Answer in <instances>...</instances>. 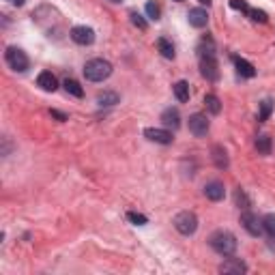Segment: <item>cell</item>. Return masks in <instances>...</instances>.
Masks as SVG:
<instances>
[{
    "label": "cell",
    "mask_w": 275,
    "mask_h": 275,
    "mask_svg": "<svg viewBox=\"0 0 275 275\" xmlns=\"http://www.w3.org/2000/svg\"><path fill=\"white\" fill-rule=\"evenodd\" d=\"M209 245H211L220 256H232L237 252V237L228 230H217L209 237Z\"/></svg>",
    "instance_id": "1"
},
{
    "label": "cell",
    "mask_w": 275,
    "mask_h": 275,
    "mask_svg": "<svg viewBox=\"0 0 275 275\" xmlns=\"http://www.w3.org/2000/svg\"><path fill=\"white\" fill-rule=\"evenodd\" d=\"M112 76V64L103 58H93L84 64V78L88 82H103Z\"/></svg>",
    "instance_id": "2"
},
{
    "label": "cell",
    "mask_w": 275,
    "mask_h": 275,
    "mask_svg": "<svg viewBox=\"0 0 275 275\" xmlns=\"http://www.w3.org/2000/svg\"><path fill=\"white\" fill-rule=\"evenodd\" d=\"M172 224H174V228L183 234V237H191V234L198 230V217H196V213H191V211L176 213Z\"/></svg>",
    "instance_id": "3"
},
{
    "label": "cell",
    "mask_w": 275,
    "mask_h": 275,
    "mask_svg": "<svg viewBox=\"0 0 275 275\" xmlns=\"http://www.w3.org/2000/svg\"><path fill=\"white\" fill-rule=\"evenodd\" d=\"M5 60L13 71H18V74H24V71H28V67H30V60H28L26 52L20 50V47H13V45L7 47Z\"/></svg>",
    "instance_id": "4"
},
{
    "label": "cell",
    "mask_w": 275,
    "mask_h": 275,
    "mask_svg": "<svg viewBox=\"0 0 275 275\" xmlns=\"http://www.w3.org/2000/svg\"><path fill=\"white\" fill-rule=\"evenodd\" d=\"M200 74H202V78H207L209 82H217V80H220L217 56H200Z\"/></svg>",
    "instance_id": "5"
},
{
    "label": "cell",
    "mask_w": 275,
    "mask_h": 275,
    "mask_svg": "<svg viewBox=\"0 0 275 275\" xmlns=\"http://www.w3.org/2000/svg\"><path fill=\"white\" fill-rule=\"evenodd\" d=\"M209 129H211V123H209L207 114L196 112V114L189 116V131L196 135V138H204V135L209 133Z\"/></svg>",
    "instance_id": "6"
},
{
    "label": "cell",
    "mask_w": 275,
    "mask_h": 275,
    "mask_svg": "<svg viewBox=\"0 0 275 275\" xmlns=\"http://www.w3.org/2000/svg\"><path fill=\"white\" fill-rule=\"evenodd\" d=\"M71 41L78 45H93L95 43V30L88 26H74L69 30Z\"/></svg>",
    "instance_id": "7"
},
{
    "label": "cell",
    "mask_w": 275,
    "mask_h": 275,
    "mask_svg": "<svg viewBox=\"0 0 275 275\" xmlns=\"http://www.w3.org/2000/svg\"><path fill=\"white\" fill-rule=\"evenodd\" d=\"M144 138L157 144H172V131L170 129H159V127H147L144 129Z\"/></svg>",
    "instance_id": "8"
},
{
    "label": "cell",
    "mask_w": 275,
    "mask_h": 275,
    "mask_svg": "<svg viewBox=\"0 0 275 275\" xmlns=\"http://www.w3.org/2000/svg\"><path fill=\"white\" fill-rule=\"evenodd\" d=\"M241 224H243V228H245L249 234H252V237H260V234L264 232L262 220H258V215L249 213V211H245L243 215H241Z\"/></svg>",
    "instance_id": "9"
},
{
    "label": "cell",
    "mask_w": 275,
    "mask_h": 275,
    "mask_svg": "<svg viewBox=\"0 0 275 275\" xmlns=\"http://www.w3.org/2000/svg\"><path fill=\"white\" fill-rule=\"evenodd\" d=\"M220 273H226V275L247 273V264L241 260V258H226V260L220 264Z\"/></svg>",
    "instance_id": "10"
},
{
    "label": "cell",
    "mask_w": 275,
    "mask_h": 275,
    "mask_svg": "<svg viewBox=\"0 0 275 275\" xmlns=\"http://www.w3.org/2000/svg\"><path fill=\"white\" fill-rule=\"evenodd\" d=\"M204 196H207L209 200H213V202L224 200V196H226L224 183H222V181H211V183H207V185H204Z\"/></svg>",
    "instance_id": "11"
},
{
    "label": "cell",
    "mask_w": 275,
    "mask_h": 275,
    "mask_svg": "<svg viewBox=\"0 0 275 275\" xmlns=\"http://www.w3.org/2000/svg\"><path fill=\"white\" fill-rule=\"evenodd\" d=\"M37 86H41V91H45V93H54L56 88H58V80H56L52 71H41L37 78Z\"/></svg>",
    "instance_id": "12"
},
{
    "label": "cell",
    "mask_w": 275,
    "mask_h": 275,
    "mask_svg": "<svg viewBox=\"0 0 275 275\" xmlns=\"http://www.w3.org/2000/svg\"><path fill=\"white\" fill-rule=\"evenodd\" d=\"M161 123L166 129H179L181 127V114L176 108H166L161 112Z\"/></svg>",
    "instance_id": "13"
},
{
    "label": "cell",
    "mask_w": 275,
    "mask_h": 275,
    "mask_svg": "<svg viewBox=\"0 0 275 275\" xmlns=\"http://www.w3.org/2000/svg\"><path fill=\"white\" fill-rule=\"evenodd\" d=\"M211 157H213V164H215L217 170H226L230 166L228 153H226V149L222 147V144H215V147L211 149Z\"/></svg>",
    "instance_id": "14"
},
{
    "label": "cell",
    "mask_w": 275,
    "mask_h": 275,
    "mask_svg": "<svg viewBox=\"0 0 275 275\" xmlns=\"http://www.w3.org/2000/svg\"><path fill=\"white\" fill-rule=\"evenodd\" d=\"M234 67H237V74L241 76V78H247V80H252L254 76H256V67L249 60H245V58H239V56H234Z\"/></svg>",
    "instance_id": "15"
},
{
    "label": "cell",
    "mask_w": 275,
    "mask_h": 275,
    "mask_svg": "<svg viewBox=\"0 0 275 275\" xmlns=\"http://www.w3.org/2000/svg\"><path fill=\"white\" fill-rule=\"evenodd\" d=\"M187 22L191 24L193 28H204L209 24V15L204 9H189L187 13Z\"/></svg>",
    "instance_id": "16"
},
{
    "label": "cell",
    "mask_w": 275,
    "mask_h": 275,
    "mask_svg": "<svg viewBox=\"0 0 275 275\" xmlns=\"http://www.w3.org/2000/svg\"><path fill=\"white\" fill-rule=\"evenodd\" d=\"M118 101H120V97L114 91H101V93H97V106H101V108H112V106H116Z\"/></svg>",
    "instance_id": "17"
},
{
    "label": "cell",
    "mask_w": 275,
    "mask_h": 275,
    "mask_svg": "<svg viewBox=\"0 0 275 275\" xmlns=\"http://www.w3.org/2000/svg\"><path fill=\"white\" fill-rule=\"evenodd\" d=\"M157 50H159V54L164 56V58H168V60H174V56H176V52H174V45L170 43L166 37H159V39H157Z\"/></svg>",
    "instance_id": "18"
},
{
    "label": "cell",
    "mask_w": 275,
    "mask_h": 275,
    "mask_svg": "<svg viewBox=\"0 0 275 275\" xmlns=\"http://www.w3.org/2000/svg\"><path fill=\"white\" fill-rule=\"evenodd\" d=\"M172 91H174V97H176V99H179L181 103L189 101V82H185V80H179V82L172 86Z\"/></svg>",
    "instance_id": "19"
},
{
    "label": "cell",
    "mask_w": 275,
    "mask_h": 275,
    "mask_svg": "<svg viewBox=\"0 0 275 275\" xmlns=\"http://www.w3.org/2000/svg\"><path fill=\"white\" fill-rule=\"evenodd\" d=\"M62 86H64V91H67L71 97H78V99H82V97H84V88L80 86L78 80H71V78H67V80H64V82H62Z\"/></svg>",
    "instance_id": "20"
},
{
    "label": "cell",
    "mask_w": 275,
    "mask_h": 275,
    "mask_svg": "<svg viewBox=\"0 0 275 275\" xmlns=\"http://www.w3.org/2000/svg\"><path fill=\"white\" fill-rule=\"evenodd\" d=\"M198 56H215V41L211 37H202V41L198 45Z\"/></svg>",
    "instance_id": "21"
},
{
    "label": "cell",
    "mask_w": 275,
    "mask_h": 275,
    "mask_svg": "<svg viewBox=\"0 0 275 275\" xmlns=\"http://www.w3.org/2000/svg\"><path fill=\"white\" fill-rule=\"evenodd\" d=\"M204 106L211 114H220L222 112V101H220V97L217 95H207L204 97Z\"/></svg>",
    "instance_id": "22"
},
{
    "label": "cell",
    "mask_w": 275,
    "mask_h": 275,
    "mask_svg": "<svg viewBox=\"0 0 275 275\" xmlns=\"http://www.w3.org/2000/svg\"><path fill=\"white\" fill-rule=\"evenodd\" d=\"M256 149H258L260 155H269V153H271V138L266 135V133L258 135L256 138Z\"/></svg>",
    "instance_id": "23"
},
{
    "label": "cell",
    "mask_w": 275,
    "mask_h": 275,
    "mask_svg": "<svg viewBox=\"0 0 275 275\" xmlns=\"http://www.w3.org/2000/svg\"><path fill=\"white\" fill-rule=\"evenodd\" d=\"M234 202H237V207H239V209H243V211H247V209L252 207V200L247 198L245 189H241V187H239L237 191H234Z\"/></svg>",
    "instance_id": "24"
},
{
    "label": "cell",
    "mask_w": 275,
    "mask_h": 275,
    "mask_svg": "<svg viewBox=\"0 0 275 275\" xmlns=\"http://www.w3.org/2000/svg\"><path fill=\"white\" fill-rule=\"evenodd\" d=\"M271 112H273V101H271V99H262V101H260V112H258V120H260V123L269 120Z\"/></svg>",
    "instance_id": "25"
},
{
    "label": "cell",
    "mask_w": 275,
    "mask_h": 275,
    "mask_svg": "<svg viewBox=\"0 0 275 275\" xmlns=\"http://www.w3.org/2000/svg\"><path fill=\"white\" fill-rule=\"evenodd\" d=\"M262 228L271 239H275V213H269L262 217Z\"/></svg>",
    "instance_id": "26"
},
{
    "label": "cell",
    "mask_w": 275,
    "mask_h": 275,
    "mask_svg": "<svg viewBox=\"0 0 275 275\" xmlns=\"http://www.w3.org/2000/svg\"><path fill=\"white\" fill-rule=\"evenodd\" d=\"M245 15H249V20L258 22V24H266V20H269V15H266L264 11H260V9H249Z\"/></svg>",
    "instance_id": "27"
},
{
    "label": "cell",
    "mask_w": 275,
    "mask_h": 275,
    "mask_svg": "<svg viewBox=\"0 0 275 275\" xmlns=\"http://www.w3.org/2000/svg\"><path fill=\"white\" fill-rule=\"evenodd\" d=\"M127 220L135 224V226H147L149 224V217L147 215H142V213H135V211H129L127 213Z\"/></svg>",
    "instance_id": "28"
},
{
    "label": "cell",
    "mask_w": 275,
    "mask_h": 275,
    "mask_svg": "<svg viewBox=\"0 0 275 275\" xmlns=\"http://www.w3.org/2000/svg\"><path fill=\"white\" fill-rule=\"evenodd\" d=\"M129 18H131V24L135 28H140V30H147L149 28V24H147V20L142 18L140 13H135V11H131V15H129Z\"/></svg>",
    "instance_id": "29"
},
{
    "label": "cell",
    "mask_w": 275,
    "mask_h": 275,
    "mask_svg": "<svg viewBox=\"0 0 275 275\" xmlns=\"http://www.w3.org/2000/svg\"><path fill=\"white\" fill-rule=\"evenodd\" d=\"M147 15L151 20H159V15H161V9H159V5L157 3H147Z\"/></svg>",
    "instance_id": "30"
},
{
    "label": "cell",
    "mask_w": 275,
    "mask_h": 275,
    "mask_svg": "<svg viewBox=\"0 0 275 275\" xmlns=\"http://www.w3.org/2000/svg\"><path fill=\"white\" fill-rule=\"evenodd\" d=\"M230 7H232V9H237V11H243V13L249 11V7H247L245 0H230Z\"/></svg>",
    "instance_id": "31"
},
{
    "label": "cell",
    "mask_w": 275,
    "mask_h": 275,
    "mask_svg": "<svg viewBox=\"0 0 275 275\" xmlns=\"http://www.w3.org/2000/svg\"><path fill=\"white\" fill-rule=\"evenodd\" d=\"M50 114H52L54 118H58L60 123H64V120H67V114H62V112H58V110H50Z\"/></svg>",
    "instance_id": "32"
},
{
    "label": "cell",
    "mask_w": 275,
    "mask_h": 275,
    "mask_svg": "<svg viewBox=\"0 0 275 275\" xmlns=\"http://www.w3.org/2000/svg\"><path fill=\"white\" fill-rule=\"evenodd\" d=\"M9 3H11V5H15V7H22L24 3H26V0H9Z\"/></svg>",
    "instance_id": "33"
},
{
    "label": "cell",
    "mask_w": 275,
    "mask_h": 275,
    "mask_svg": "<svg viewBox=\"0 0 275 275\" xmlns=\"http://www.w3.org/2000/svg\"><path fill=\"white\" fill-rule=\"evenodd\" d=\"M198 3H200V5H207V7H211L213 0H198Z\"/></svg>",
    "instance_id": "34"
},
{
    "label": "cell",
    "mask_w": 275,
    "mask_h": 275,
    "mask_svg": "<svg viewBox=\"0 0 275 275\" xmlns=\"http://www.w3.org/2000/svg\"><path fill=\"white\" fill-rule=\"evenodd\" d=\"M112 3H116V5H118V3H123V0H112Z\"/></svg>",
    "instance_id": "35"
},
{
    "label": "cell",
    "mask_w": 275,
    "mask_h": 275,
    "mask_svg": "<svg viewBox=\"0 0 275 275\" xmlns=\"http://www.w3.org/2000/svg\"><path fill=\"white\" fill-rule=\"evenodd\" d=\"M176 3H183V0H176Z\"/></svg>",
    "instance_id": "36"
}]
</instances>
